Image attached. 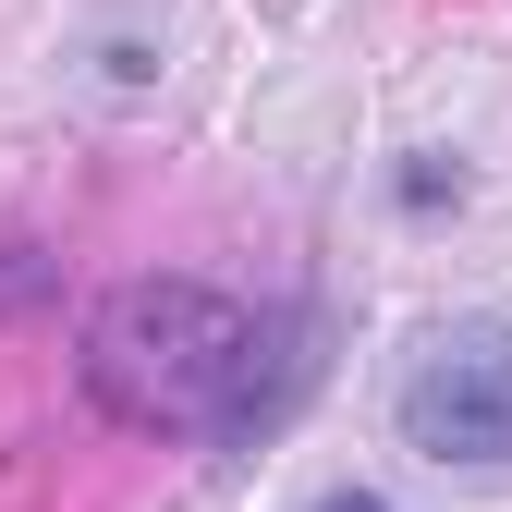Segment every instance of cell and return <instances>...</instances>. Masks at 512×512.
Returning a JSON list of instances; mask_svg holds the SVG:
<instances>
[{
    "label": "cell",
    "instance_id": "cell-3",
    "mask_svg": "<svg viewBox=\"0 0 512 512\" xmlns=\"http://www.w3.org/2000/svg\"><path fill=\"white\" fill-rule=\"evenodd\" d=\"M37 281H49V269H37V244H0V305H25Z\"/></svg>",
    "mask_w": 512,
    "mask_h": 512
},
{
    "label": "cell",
    "instance_id": "cell-1",
    "mask_svg": "<svg viewBox=\"0 0 512 512\" xmlns=\"http://www.w3.org/2000/svg\"><path fill=\"white\" fill-rule=\"evenodd\" d=\"M244 366H256V317L208 281H122L86 317V391L147 439H232Z\"/></svg>",
    "mask_w": 512,
    "mask_h": 512
},
{
    "label": "cell",
    "instance_id": "cell-4",
    "mask_svg": "<svg viewBox=\"0 0 512 512\" xmlns=\"http://www.w3.org/2000/svg\"><path fill=\"white\" fill-rule=\"evenodd\" d=\"M305 512H391L378 488H330V500H305Z\"/></svg>",
    "mask_w": 512,
    "mask_h": 512
},
{
    "label": "cell",
    "instance_id": "cell-2",
    "mask_svg": "<svg viewBox=\"0 0 512 512\" xmlns=\"http://www.w3.org/2000/svg\"><path fill=\"white\" fill-rule=\"evenodd\" d=\"M391 427L427 464H512V317L427 330L415 366H403V391H391Z\"/></svg>",
    "mask_w": 512,
    "mask_h": 512
}]
</instances>
